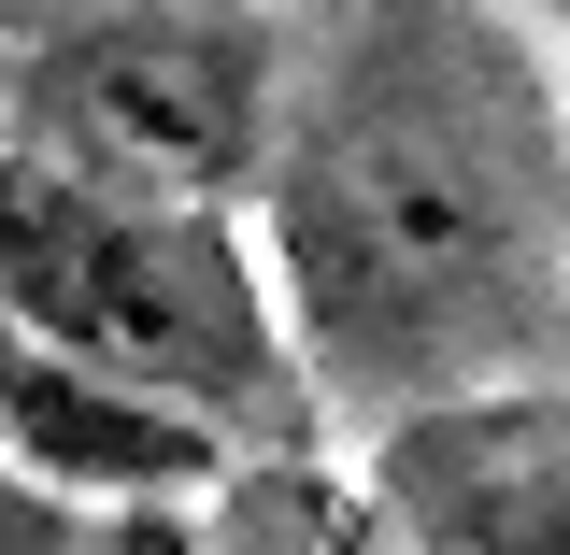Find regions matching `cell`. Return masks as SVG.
I'll list each match as a JSON object with an SVG mask.
<instances>
[{
  "label": "cell",
  "mask_w": 570,
  "mask_h": 555,
  "mask_svg": "<svg viewBox=\"0 0 570 555\" xmlns=\"http://www.w3.org/2000/svg\"><path fill=\"white\" fill-rule=\"evenodd\" d=\"M285 129V0H100L0 58V157L100 200L243 214Z\"/></svg>",
  "instance_id": "3"
},
{
  "label": "cell",
  "mask_w": 570,
  "mask_h": 555,
  "mask_svg": "<svg viewBox=\"0 0 570 555\" xmlns=\"http://www.w3.org/2000/svg\"><path fill=\"white\" fill-rule=\"evenodd\" d=\"M214 555H400V542H385L371 485H328L314 456H257L228 527H214Z\"/></svg>",
  "instance_id": "5"
},
{
  "label": "cell",
  "mask_w": 570,
  "mask_h": 555,
  "mask_svg": "<svg viewBox=\"0 0 570 555\" xmlns=\"http://www.w3.org/2000/svg\"><path fill=\"white\" fill-rule=\"evenodd\" d=\"M557 242H570L557 86L471 0H356L328 58L285 43L257 257H272L285 343L314 385H371L400 414L513 385Z\"/></svg>",
  "instance_id": "1"
},
{
  "label": "cell",
  "mask_w": 570,
  "mask_h": 555,
  "mask_svg": "<svg viewBox=\"0 0 570 555\" xmlns=\"http://www.w3.org/2000/svg\"><path fill=\"white\" fill-rule=\"evenodd\" d=\"M499 14H542V29H570V0H499Z\"/></svg>",
  "instance_id": "9"
},
{
  "label": "cell",
  "mask_w": 570,
  "mask_h": 555,
  "mask_svg": "<svg viewBox=\"0 0 570 555\" xmlns=\"http://www.w3.org/2000/svg\"><path fill=\"white\" fill-rule=\"evenodd\" d=\"M0 328L86 385H115V399L186 414L228 456H299L314 370L285 343L272 257L243 214L100 200V186L0 157Z\"/></svg>",
  "instance_id": "2"
},
{
  "label": "cell",
  "mask_w": 570,
  "mask_h": 555,
  "mask_svg": "<svg viewBox=\"0 0 570 555\" xmlns=\"http://www.w3.org/2000/svg\"><path fill=\"white\" fill-rule=\"evenodd\" d=\"M71 14H100V0H0V58L43 43V29H71Z\"/></svg>",
  "instance_id": "8"
},
{
  "label": "cell",
  "mask_w": 570,
  "mask_h": 555,
  "mask_svg": "<svg viewBox=\"0 0 570 555\" xmlns=\"http://www.w3.org/2000/svg\"><path fill=\"white\" fill-rule=\"evenodd\" d=\"M86 555H214V527H186L171 498H115V513L86 527Z\"/></svg>",
  "instance_id": "7"
},
{
  "label": "cell",
  "mask_w": 570,
  "mask_h": 555,
  "mask_svg": "<svg viewBox=\"0 0 570 555\" xmlns=\"http://www.w3.org/2000/svg\"><path fill=\"white\" fill-rule=\"evenodd\" d=\"M86 527H100V498H58L29 470H0V555H86Z\"/></svg>",
  "instance_id": "6"
},
{
  "label": "cell",
  "mask_w": 570,
  "mask_h": 555,
  "mask_svg": "<svg viewBox=\"0 0 570 555\" xmlns=\"http://www.w3.org/2000/svg\"><path fill=\"white\" fill-rule=\"evenodd\" d=\"M371 513L400 555H570V385H485L385 414Z\"/></svg>",
  "instance_id": "4"
}]
</instances>
